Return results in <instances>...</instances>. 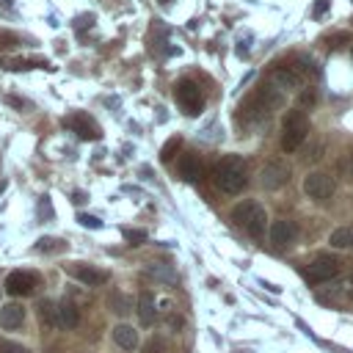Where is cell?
<instances>
[{"mask_svg":"<svg viewBox=\"0 0 353 353\" xmlns=\"http://www.w3.org/2000/svg\"><path fill=\"white\" fill-rule=\"evenodd\" d=\"M212 182L218 190L223 193H240L245 185H248V171H245V163L240 157H221L215 165H212Z\"/></svg>","mask_w":353,"mask_h":353,"instance_id":"6da1fadb","label":"cell"},{"mask_svg":"<svg viewBox=\"0 0 353 353\" xmlns=\"http://www.w3.org/2000/svg\"><path fill=\"white\" fill-rule=\"evenodd\" d=\"M309 135V119L303 110H287L281 119V152H298V146Z\"/></svg>","mask_w":353,"mask_h":353,"instance_id":"7a4b0ae2","label":"cell"},{"mask_svg":"<svg viewBox=\"0 0 353 353\" xmlns=\"http://www.w3.org/2000/svg\"><path fill=\"white\" fill-rule=\"evenodd\" d=\"M336 273H339V259L331 256V254H323V256L312 259V262L303 265V270H301V276H303L309 284H325V281H331Z\"/></svg>","mask_w":353,"mask_h":353,"instance_id":"3957f363","label":"cell"},{"mask_svg":"<svg viewBox=\"0 0 353 353\" xmlns=\"http://www.w3.org/2000/svg\"><path fill=\"white\" fill-rule=\"evenodd\" d=\"M176 102L182 105L185 113L196 116V113L204 108V91H201V85H199L196 80L182 77V80L176 83Z\"/></svg>","mask_w":353,"mask_h":353,"instance_id":"277c9868","label":"cell"},{"mask_svg":"<svg viewBox=\"0 0 353 353\" xmlns=\"http://www.w3.org/2000/svg\"><path fill=\"white\" fill-rule=\"evenodd\" d=\"M303 190H306L309 199H314V201H325V199L334 196L336 182H334V176L325 174V171H312V174H306V179H303Z\"/></svg>","mask_w":353,"mask_h":353,"instance_id":"5b68a950","label":"cell"},{"mask_svg":"<svg viewBox=\"0 0 353 353\" xmlns=\"http://www.w3.org/2000/svg\"><path fill=\"white\" fill-rule=\"evenodd\" d=\"M63 127L72 130V132H74L77 138H83V141H97V138L102 135V130L97 127V121H94L88 113H83V110L69 113V116L63 119Z\"/></svg>","mask_w":353,"mask_h":353,"instance_id":"8992f818","label":"cell"},{"mask_svg":"<svg viewBox=\"0 0 353 353\" xmlns=\"http://www.w3.org/2000/svg\"><path fill=\"white\" fill-rule=\"evenodd\" d=\"M287 182H290V165L281 163V160H273V163H268V165L259 171V185H262L265 190H279V188H284Z\"/></svg>","mask_w":353,"mask_h":353,"instance_id":"52a82bcc","label":"cell"},{"mask_svg":"<svg viewBox=\"0 0 353 353\" xmlns=\"http://www.w3.org/2000/svg\"><path fill=\"white\" fill-rule=\"evenodd\" d=\"M36 284H39V276L30 273V270H11L6 276V292L8 295H17V298L30 295L36 290Z\"/></svg>","mask_w":353,"mask_h":353,"instance_id":"ba28073f","label":"cell"},{"mask_svg":"<svg viewBox=\"0 0 353 353\" xmlns=\"http://www.w3.org/2000/svg\"><path fill=\"white\" fill-rule=\"evenodd\" d=\"M295 237H298V226L292 221H287V218L273 221V226H270V243L276 248H290L295 243Z\"/></svg>","mask_w":353,"mask_h":353,"instance_id":"9c48e42d","label":"cell"},{"mask_svg":"<svg viewBox=\"0 0 353 353\" xmlns=\"http://www.w3.org/2000/svg\"><path fill=\"white\" fill-rule=\"evenodd\" d=\"M350 298H353V279H342L317 292V301H323V303H345Z\"/></svg>","mask_w":353,"mask_h":353,"instance_id":"30bf717a","label":"cell"},{"mask_svg":"<svg viewBox=\"0 0 353 353\" xmlns=\"http://www.w3.org/2000/svg\"><path fill=\"white\" fill-rule=\"evenodd\" d=\"M66 270H69V276H74V279H77V281H83L85 287H97V284H102V281L108 279V273H105V270H99V268H94V265H85V262L69 265Z\"/></svg>","mask_w":353,"mask_h":353,"instance_id":"8fae6325","label":"cell"},{"mask_svg":"<svg viewBox=\"0 0 353 353\" xmlns=\"http://www.w3.org/2000/svg\"><path fill=\"white\" fill-rule=\"evenodd\" d=\"M22 323H25V306H22V303L8 301V303L0 306V328L14 331V328H19Z\"/></svg>","mask_w":353,"mask_h":353,"instance_id":"7c38bea8","label":"cell"},{"mask_svg":"<svg viewBox=\"0 0 353 353\" xmlns=\"http://www.w3.org/2000/svg\"><path fill=\"white\" fill-rule=\"evenodd\" d=\"M270 83H276L279 88H298L301 85V72L298 69H292V66H284V63H279V66H273L270 69Z\"/></svg>","mask_w":353,"mask_h":353,"instance_id":"4fadbf2b","label":"cell"},{"mask_svg":"<svg viewBox=\"0 0 353 353\" xmlns=\"http://www.w3.org/2000/svg\"><path fill=\"white\" fill-rule=\"evenodd\" d=\"M259 210H262V204H259V201H254V199L237 201V204L232 207V223H234V226H240V229H245V226H248V221H251Z\"/></svg>","mask_w":353,"mask_h":353,"instance_id":"5bb4252c","label":"cell"},{"mask_svg":"<svg viewBox=\"0 0 353 353\" xmlns=\"http://www.w3.org/2000/svg\"><path fill=\"white\" fill-rule=\"evenodd\" d=\"M254 102H256V108H262V110L268 113V110H276V108H281V105H284V94H281V91H276V88L268 83V85H262V88L256 91Z\"/></svg>","mask_w":353,"mask_h":353,"instance_id":"9a60e30c","label":"cell"},{"mask_svg":"<svg viewBox=\"0 0 353 353\" xmlns=\"http://www.w3.org/2000/svg\"><path fill=\"white\" fill-rule=\"evenodd\" d=\"M55 320H58L61 328L72 331V328H77V323H80V309H77L72 301H61V303L55 306Z\"/></svg>","mask_w":353,"mask_h":353,"instance_id":"2e32d148","label":"cell"},{"mask_svg":"<svg viewBox=\"0 0 353 353\" xmlns=\"http://www.w3.org/2000/svg\"><path fill=\"white\" fill-rule=\"evenodd\" d=\"M201 171H204L201 157L193 154V152H185L182 160H179V176H182L185 182H196V179L201 176Z\"/></svg>","mask_w":353,"mask_h":353,"instance_id":"e0dca14e","label":"cell"},{"mask_svg":"<svg viewBox=\"0 0 353 353\" xmlns=\"http://www.w3.org/2000/svg\"><path fill=\"white\" fill-rule=\"evenodd\" d=\"M110 336H113V342H116L121 350H135V347H138V331H135L132 325H127V323L113 325Z\"/></svg>","mask_w":353,"mask_h":353,"instance_id":"ac0fdd59","label":"cell"},{"mask_svg":"<svg viewBox=\"0 0 353 353\" xmlns=\"http://www.w3.org/2000/svg\"><path fill=\"white\" fill-rule=\"evenodd\" d=\"M138 320H141L143 325H154V320H157V309H154V298H152V292H141V298H138Z\"/></svg>","mask_w":353,"mask_h":353,"instance_id":"d6986e66","label":"cell"},{"mask_svg":"<svg viewBox=\"0 0 353 353\" xmlns=\"http://www.w3.org/2000/svg\"><path fill=\"white\" fill-rule=\"evenodd\" d=\"M328 243L334 248H342V251H353V223H345V226H336L328 237Z\"/></svg>","mask_w":353,"mask_h":353,"instance_id":"ffe728a7","label":"cell"},{"mask_svg":"<svg viewBox=\"0 0 353 353\" xmlns=\"http://www.w3.org/2000/svg\"><path fill=\"white\" fill-rule=\"evenodd\" d=\"M108 309L113 314H127V312H132V301L124 292H110L108 295Z\"/></svg>","mask_w":353,"mask_h":353,"instance_id":"44dd1931","label":"cell"},{"mask_svg":"<svg viewBox=\"0 0 353 353\" xmlns=\"http://www.w3.org/2000/svg\"><path fill=\"white\" fill-rule=\"evenodd\" d=\"M317 105V88H298V110H312Z\"/></svg>","mask_w":353,"mask_h":353,"instance_id":"7402d4cb","label":"cell"},{"mask_svg":"<svg viewBox=\"0 0 353 353\" xmlns=\"http://www.w3.org/2000/svg\"><path fill=\"white\" fill-rule=\"evenodd\" d=\"M179 149H182V138H179V135H174V138H168V141L163 143V149H160V160H163V163H168V160H174V157L179 154Z\"/></svg>","mask_w":353,"mask_h":353,"instance_id":"603a6c76","label":"cell"},{"mask_svg":"<svg viewBox=\"0 0 353 353\" xmlns=\"http://www.w3.org/2000/svg\"><path fill=\"white\" fill-rule=\"evenodd\" d=\"M39 317H41L44 325H55V323H58V320H55V306H52L50 301H41V303H39Z\"/></svg>","mask_w":353,"mask_h":353,"instance_id":"cb8c5ba5","label":"cell"},{"mask_svg":"<svg viewBox=\"0 0 353 353\" xmlns=\"http://www.w3.org/2000/svg\"><path fill=\"white\" fill-rule=\"evenodd\" d=\"M63 248H66V243L63 240H55V237H41L36 243V251H63Z\"/></svg>","mask_w":353,"mask_h":353,"instance_id":"d4e9b609","label":"cell"},{"mask_svg":"<svg viewBox=\"0 0 353 353\" xmlns=\"http://www.w3.org/2000/svg\"><path fill=\"white\" fill-rule=\"evenodd\" d=\"M323 41H325V47H328V50H334V47L350 44V33H334V36H325Z\"/></svg>","mask_w":353,"mask_h":353,"instance_id":"484cf974","label":"cell"},{"mask_svg":"<svg viewBox=\"0 0 353 353\" xmlns=\"http://www.w3.org/2000/svg\"><path fill=\"white\" fill-rule=\"evenodd\" d=\"M339 168H342V174L353 182V146H350V149H347V154L339 160Z\"/></svg>","mask_w":353,"mask_h":353,"instance_id":"4316f807","label":"cell"},{"mask_svg":"<svg viewBox=\"0 0 353 353\" xmlns=\"http://www.w3.org/2000/svg\"><path fill=\"white\" fill-rule=\"evenodd\" d=\"M121 234H124L132 245H141V243L146 240V232H141V229H121Z\"/></svg>","mask_w":353,"mask_h":353,"instance_id":"83f0119b","label":"cell"},{"mask_svg":"<svg viewBox=\"0 0 353 353\" xmlns=\"http://www.w3.org/2000/svg\"><path fill=\"white\" fill-rule=\"evenodd\" d=\"M143 353H165V342L160 336H152L146 345H143Z\"/></svg>","mask_w":353,"mask_h":353,"instance_id":"f1b7e54d","label":"cell"},{"mask_svg":"<svg viewBox=\"0 0 353 353\" xmlns=\"http://www.w3.org/2000/svg\"><path fill=\"white\" fill-rule=\"evenodd\" d=\"M91 22H94V14H80V17H74V30H88Z\"/></svg>","mask_w":353,"mask_h":353,"instance_id":"f546056e","label":"cell"},{"mask_svg":"<svg viewBox=\"0 0 353 353\" xmlns=\"http://www.w3.org/2000/svg\"><path fill=\"white\" fill-rule=\"evenodd\" d=\"M0 353H30V350L22 347V345H17V342H3L0 345Z\"/></svg>","mask_w":353,"mask_h":353,"instance_id":"4dcf8cb0","label":"cell"},{"mask_svg":"<svg viewBox=\"0 0 353 353\" xmlns=\"http://www.w3.org/2000/svg\"><path fill=\"white\" fill-rule=\"evenodd\" d=\"M77 221H80L85 229H99V226H102V221H99V218H94V215H80Z\"/></svg>","mask_w":353,"mask_h":353,"instance_id":"1f68e13d","label":"cell"},{"mask_svg":"<svg viewBox=\"0 0 353 353\" xmlns=\"http://www.w3.org/2000/svg\"><path fill=\"white\" fill-rule=\"evenodd\" d=\"M39 215H41V221H50V218H52V210H50V201H47V196L39 201Z\"/></svg>","mask_w":353,"mask_h":353,"instance_id":"d6a6232c","label":"cell"},{"mask_svg":"<svg viewBox=\"0 0 353 353\" xmlns=\"http://www.w3.org/2000/svg\"><path fill=\"white\" fill-rule=\"evenodd\" d=\"M325 11H328V0H317V3H314V11H312V14H314V17H323Z\"/></svg>","mask_w":353,"mask_h":353,"instance_id":"836d02e7","label":"cell"},{"mask_svg":"<svg viewBox=\"0 0 353 353\" xmlns=\"http://www.w3.org/2000/svg\"><path fill=\"white\" fill-rule=\"evenodd\" d=\"M72 199H74V204H83V201H85V193H74Z\"/></svg>","mask_w":353,"mask_h":353,"instance_id":"e575fe53","label":"cell"}]
</instances>
